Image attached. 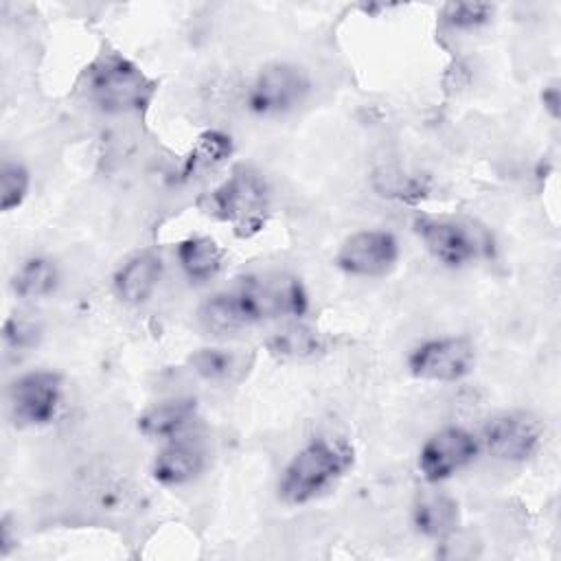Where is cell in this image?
I'll list each match as a JSON object with an SVG mask.
<instances>
[{"instance_id": "7c38bea8", "label": "cell", "mask_w": 561, "mask_h": 561, "mask_svg": "<svg viewBox=\"0 0 561 561\" xmlns=\"http://www.w3.org/2000/svg\"><path fill=\"white\" fill-rule=\"evenodd\" d=\"M206 469V447L199 438L175 436L158 451L151 465V476L164 486L188 484Z\"/></svg>"}, {"instance_id": "ba28073f", "label": "cell", "mask_w": 561, "mask_h": 561, "mask_svg": "<svg viewBox=\"0 0 561 561\" xmlns=\"http://www.w3.org/2000/svg\"><path fill=\"white\" fill-rule=\"evenodd\" d=\"M541 438V421L530 412L513 410L489 419L478 440L493 458L506 462H522L539 449Z\"/></svg>"}, {"instance_id": "5bb4252c", "label": "cell", "mask_w": 561, "mask_h": 561, "mask_svg": "<svg viewBox=\"0 0 561 561\" xmlns=\"http://www.w3.org/2000/svg\"><path fill=\"white\" fill-rule=\"evenodd\" d=\"M197 414V399L175 397L147 408L138 416V430L151 438H175L180 436Z\"/></svg>"}, {"instance_id": "4fadbf2b", "label": "cell", "mask_w": 561, "mask_h": 561, "mask_svg": "<svg viewBox=\"0 0 561 561\" xmlns=\"http://www.w3.org/2000/svg\"><path fill=\"white\" fill-rule=\"evenodd\" d=\"M164 265L156 252H138L114 274V289L127 305L147 302L160 285Z\"/></svg>"}, {"instance_id": "9a60e30c", "label": "cell", "mask_w": 561, "mask_h": 561, "mask_svg": "<svg viewBox=\"0 0 561 561\" xmlns=\"http://www.w3.org/2000/svg\"><path fill=\"white\" fill-rule=\"evenodd\" d=\"M416 530L430 539H449L458 530V502L445 493H425L412 508Z\"/></svg>"}, {"instance_id": "9c48e42d", "label": "cell", "mask_w": 561, "mask_h": 561, "mask_svg": "<svg viewBox=\"0 0 561 561\" xmlns=\"http://www.w3.org/2000/svg\"><path fill=\"white\" fill-rule=\"evenodd\" d=\"M476 351L467 337H434L408 355V368L425 381H458L473 370Z\"/></svg>"}, {"instance_id": "30bf717a", "label": "cell", "mask_w": 561, "mask_h": 561, "mask_svg": "<svg viewBox=\"0 0 561 561\" xmlns=\"http://www.w3.org/2000/svg\"><path fill=\"white\" fill-rule=\"evenodd\" d=\"M399 261V241L388 230H359L346 237L335 254V265L364 278L386 276Z\"/></svg>"}, {"instance_id": "6da1fadb", "label": "cell", "mask_w": 561, "mask_h": 561, "mask_svg": "<svg viewBox=\"0 0 561 561\" xmlns=\"http://www.w3.org/2000/svg\"><path fill=\"white\" fill-rule=\"evenodd\" d=\"M309 307L298 276L287 272H252L208 296L197 318L210 333H234L278 318H300Z\"/></svg>"}, {"instance_id": "3957f363", "label": "cell", "mask_w": 561, "mask_h": 561, "mask_svg": "<svg viewBox=\"0 0 561 561\" xmlns=\"http://www.w3.org/2000/svg\"><path fill=\"white\" fill-rule=\"evenodd\" d=\"M197 208L217 221L230 224L237 237H250L265 224L270 186L259 171L239 164L221 184L197 199Z\"/></svg>"}, {"instance_id": "7402d4cb", "label": "cell", "mask_w": 561, "mask_h": 561, "mask_svg": "<svg viewBox=\"0 0 561 561\" xmlns=\"http://www.w3.org/2000/svg\"><path fill=\"white\" fill-rule=\"evenodd\" d=\"M495 7L486 2H449L443 9V22L454 31H473L493 18Z\"/></svg>"}, {"instance_id": "e0dca14e", "label": "cell", "mask_w": 561, "mask_h": 561, "mask_svg": "<svg viewBox=\"0 0 561 561\" xmlns=\"http://www.w3.org/2000/svg\"><path fill=\"white\" fill-rule=\"evenodd\" d=\"M175 256L191 283H208L224 265V250L210 237H188L180 241Z\"/></svg>"}, {"instance_id": "cb8c5ba5", "label": "cell", "mask_w": 561, "mask_h": 561, "mask_svg": "<svg viewBox=\"0 0 561 561\" xmlns=\"http://www.w3.org/2000/svg\"><path fill=\"white\" fill-rule=\"evenodd\" d=\"M541 101H543V107L550 112L552 118L559 116V103H561V96H559V88L557 83H550L548 88H543L541 92Z\"/></svg>"}, {"instance_id": "5b68a950", "label": "cell", "mask_w": 561, "mask_h": 561, "mask_svg": "<svg viewBox=\"0 0 561 561\" xmlns=\"http://www.w3.org/2000/svg\"><path fill=\"white\" fill-rule=\"evenodd\" d=\"M414 232L427 252L449 267L467 265L491 250V239L482 228L454 217H419Z\"/></svg>"}, {"instance_id": "8992f818", "label": "cell", "mask_w": 561, "mask_h": 561, "mask_svg": "<svg viewBox=\"0 0 561 561\" xmlns=\"http://www.w3.org/2000/svg\"><path fill=\"white\" fill-rule=\"evenodd\" d=\"M307 72L294 64H270L259 70L245 92V105L256 116H278L296 110L309 94Z\"/></svg>"}, {"instance_id": "ac0fdd59", "label": "cell", "mask_w": 561, "mask_h": 561, "mask_svg": "<svg viewBox=\"0 0 561 561\" xmlns=\"http://www.w3.org/2000/svg\"><path fill=\"white\" fill-rule=\"evenodd\" d=\"M59 285V270L46 256H28L11 276V289L20 298H46Z\"/></svg>"}, {"instance_id": "2e32d148", "label": "cell", "mask_w": 561, "mask_h": 561, "mask_svg": "<svg viewBox=\"0 0 561 561\" xmlns=\"http://www.w3.org/2000/svg\"><path fill=\"white\" fill-rule=\"evenodd\" d=\"M331 346L329 335L307 324H289L267 340V351L278 359L307 362L324 355Z\"/></svg>"}, {"instance_id": "277c9868", "label": "cell", "mask_w": 561, "mask_h": 561, "mask_svg": "<svg viewBox=\"0 0 561 561\" xmlns=\"http://www.w3.org/2000/svg\"><path fill=\"white\" fill-rule=\"evenodd\" d=\"M85 90L88 99L99 110L107 114H127L151 103L156 81L118 50H103L85 68Z\"/></svg>"}, {"instance_id": "d6986e66", "label": "cell", "mask_w": 561, "mask_h": 561, "mask_svg": "<svg viewBox=\"0 0 561 561\" xmlns=\"http://www.w3.org/2000/svg\"><path fill=\"white\" fill-rule=\"evenodd\" d=\"M191 370L206 381H232L243 375L245 359L241 353L230 348H197L188 355Z\"/></svg>"}, {"instance_id": "603a6c76", "label": "cell", "mask_w": 561, "mask_h": 561, "mask_svg": "<svg viewBox=\"0 0 561 561\" xmlns=\"http://www.w3.org/2000/svg\"><path fill=\"white\" fill-rule=\"evenodd\" d=\"M42 337V331L35 322L24 318H7L2 327V346L4 355H22L28 353Z\"/></svg>"}, {"instance_id": "52a82bcc", "label": "cell", "mask_w": 561, "mask_h": 561, "mask_svg": "<svg viewBox=\"0 0 561 561\" xmlns=\"http://www.w3.org/2000/svg\"><path fill=\"white\" fill-rule=\"evenodd\" d=\"M9 414L20 427H39L55 419L61 403V377L53 370H31L11 381Z\"/></svg>"}, {"instance_id": "44dd1931", "label": "cell", "mask_w": 561, "mask_h": 561, "mask_svg": "<svg viewBox=\"0 0 561 561\" xmlns=\"http://www.w3.org/2000/svg\"><path fill=\"white\" fill-rule=\"evenodd\" d=\"M28 186H31L28 169L18 160L4 158L0 167V210L9 213L18 208L26 199Z\"/></svg>"}, {"instance_id": "8fae6325", "label": "cell", "mask_w": 561, "mask_h": 561, "mask_svg": "<svg viewBox=\"0 0 561 561\" xmlns=\"http://www.w3.org/2000/svg\"><path fill=\"white\" fill-rule=\"evenodd\" d=\"M480 440L465 427H443L434 432L419 451V471L427 482H440L476 460Z\"/></svg>"}, {"instance_id": "7a4b0ae2", "label": "cell", "mask_w": 561, "mask_h": 561, "mask_svg": "<svg viewBox=\"0 0 561 561\" xmlns=\"http://www.w3.org/2000/svg\"><path fill=\"white\" fill-rule=\"evenodd\" d=\"M353 458V447L344 438H311L285 465L278 480V497L291 506L320 497L351 469Z\"/></svg>"}, {"instance_id": "ffe728a7", "label": "cell", "mask_w": 561, "mask_h": 561, "mask_svg": "<svg viewBox=\"0 0 561 561\" xmlns=\"http://www.w3.org/2000/svg\"><path fill=\"white\" fill-rule=\"evenodd\" d=\"M232 153V140L228 134L224 131H217V129H210V131H204L193 149L188 151V156L184 158V164H182V178L184 180H191L199 173H206L215 167H219L221 162H226Z\"/></svg>"}]
</instances>
